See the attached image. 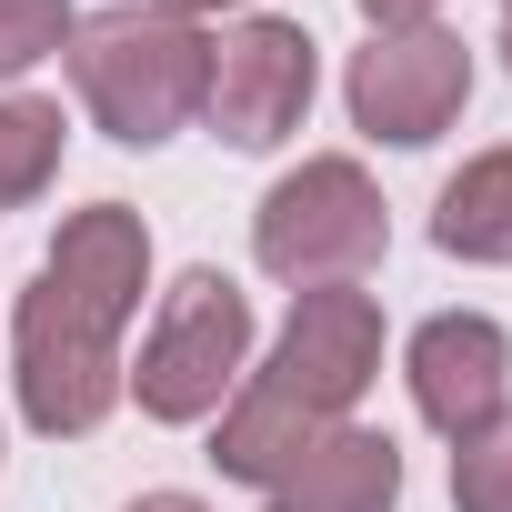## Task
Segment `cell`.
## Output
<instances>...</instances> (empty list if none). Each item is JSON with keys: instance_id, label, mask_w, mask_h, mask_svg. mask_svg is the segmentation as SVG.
Segmentation results:
<instances>
[{"instance_id": "1", "label": "cell", "mask_w": 512, "mask_h": 512, "mask_svg": "<svg viewBox=\"0 0 512 512\" xmlns=\"http://www.w3.org/2000/svg\"><path fill=\"white\" fill-rule=\"evenodd\" d=\"M141 221L131 211H81L51 251V272L21 312V402L41 432H91L111 412V332L141 302Z\"/></svg>"}, {"instance_id": "2", "label": "cell", "mask_w": 512, "mask_h": 512, "mask_svg": "<svg viewBox=\"0 0 512 512\" xmlns=\"http://www.w3.org/2000/svg\"><path fill=\"white\" fill-rule=\"evenodd\" d=\"M372 362H382V312L362 292H342V282L332 292H302V312H292L262 392H251L231 412V432H221V462L251 472V482L292 472L312 442H332V412L372 382Z\"/></svg>"}, {"instance_id": "3", "label": "cell", "mask_w": 512, "mask_h": 512, "mask_svg": "<svg viewBox=\"0 0 512 512\" xmlns=\"http://www.w3.org/2000/svg\"><path fill=\"white\" fill-rule=\"evenodd\" d=\"M71 81H81V101H91L121 141H161V131H181L191 101L211 91V51H201L181 21H161V11H111V21H91V31L71 41Z\"/></svg>"}, {"instance_id": "4", "label": "cell", "mask_w": 512, "mask_h": 512, "mask_svg": "<svg viewBox=\"0 0 512 512\" xmlns=\"http://www.w3.org/2000/svg\"><path fill=\"white\" fill-rule=\"evenodd\" d=\"M382 251V201L352 161H312L272 191L262 211V262L282 282H352L362 262Z\"/></svg>"}, {"instance_id": "5", "label": "cell", "mask_w": 512, "mask_h": 512, "mask_svg": "<svg viewBox=\"0 0 512 512\" xmlns=\"http://www.w3.org/2000/svg\"><path fill=\"white\" fill-rule=\"evenodd\" d=\"M241 342H251L241 292H231L221 272H191V282L171 292V312H161L151 352H141V402H151L161 422L211 412V402H221V382L241 372Z\"/></svg>"}, {"instance_id": "6", "label": "cell", "mask_w": 512, "mask_h": 512, "mask_svg": "<svg viewBox=\"0 0 512 512\" xmlns=\"http://www.w3.org/2000/svg\"><path fill=\"white\" fill-rule=\"evenodd\" d=\"M211 121L241 141V151H262V141H282L292 121H302V101H312V41L292 31V21H251V31H231L221 51H211Z\"/></svg>"}, {"instance_id": "7", "label": "cell", "mask_w": 512, "mask_h": 512, "mask_svg": "<svg viewBox=\"0 0 512 512\" xmlns=\"http://www.w3.org/2000/svg\"><path fill=\"white\" fill-rule=\"evenodd\" d=\"M352 111H362V131H382V141H432V131L462 111V41L412 31V41L362 51V71H352Z\"/></svg>"}, {"instance_id": "8", "label": "cell", "mask_w": 512, "mask_h": 512, "mask_svg": "<svg viewBox=\"0 0 512 512\" xmlns=\"http://www.w3.org/2000/svg\"><path fill=\"white\" fill-rule=\"evenodd\" d=\"M412 392L442 432H482L502 402V332L492 322H432L412 342Z\"/></svg>"}, {"instance_id": "9", "label": "cell", "mask_w": 512, "mask_h": 512, "mask_svg": "<svg viewBox=\"0 0 512 512\" xmlns=\"http://www.w3.org/2000/svg\"><path fill=\"white\" fill-rule=\"evenodd\" d=\"M392 482H402V462H392L382 432H332V442H312V452L282 472L272 512H382Z\"/></svg>"}, {"instance_id": "10", "label": "cell", "mask_w": 512, "mask_h": 512, "mask_svg": "<svg viewBox=\"0 0 512 512\" xmlns=\"http://www.w3.org/2000/svg\"><path fill=\"white\" fill-rule=\"evenodd\" d=\"M442 241L472 251V262H512V151L472 161V171L442 191Z\"/></svg>"}, {"instance_id": "11", "label": "cell", "mask_w": 512, "mask_h": 512, "mask_svg": "<svg viewBox=\"0 0 512 512\" xmlns=\"http://www.w3.org/2000/svg\"><path fill=\"white\" fill-rule=\"evenodd\" d=\"M61 161V111L51 101H11L0 111V201H31Z\"/></svg>"}, {"instance_id": "12", "label": "cell", "mask_w": 512, "mask_h": 512, "mask_svg": "<svg viewBox=\"0 0 512 512\" xmlns=\"http://www.w3.org/2000/svg\"><path fill=\"white\" fill-rule=\"evenodd\" d=\"M452 492H462V512H512V412H492L482 432H462Z\"/></svg>"}, {"instance_id": "13", "label": "cell", "mask_w": 512, "mask_h": 512, "mask_svg": "<svg viewBox=\"0 0 512 512\" xmlns=\"http://www.w3.org/2000/svg\"><path fill=\"white\" fill-rule=\"evenodd\" d=\"M61 31H71L61 0H0V71H21V61L61 51Z\"/></svg>"}, {"instance_id": "14", "label": "cell", "mask_w": 512, "mask_h": 512, "mask_svg": "<svg viewBox=\"0 0 512 512\" xmlns=\"http://www.w3.org/2000/svg\"><path fill=\"white\" fill-rule=\"evenodd\" d=\"M362 11H372L382 31H402V21H422V11H432V0H362Z\"/></svg>"}, {"instance_id": "15", "label": "cell", "mask_w": 512, "mask_h": 512, "mask_svg": "<svg viewBox=\"0 0 512 512\" xmlns=\"http://www.w3.org/2000/svg\"><path fill=\"white\" fill-rule=\"evenodd\" d=\"M141 512H191V502H141Z\"/></svg>"}, {"instance_id": "16", "label": "cell", "mask_w": 512, "mask_h": 512, "mask_svg": "<svg viewBox=\"0 0 512 512\" xmlns=\"http://www.w3.org/2000/svg\"><path fill=\"white\" fill-rule=\"evenodd\" d=\"M171 11H211V0H171Z\"/></svg>"}, {"instance_id": "17", "label": "cell", "mask_w": 512, "mask_h": 512, "mask_svg": "<svg viewBox=\"0 0 512 512\" xmlns=\"http://www.w3.org/2000/svg\"><path fill=\"white\" fill-rule=\"evenodd\" d=\"M502 41H512V21H502Z\"/></svg>"}]
</instances>
